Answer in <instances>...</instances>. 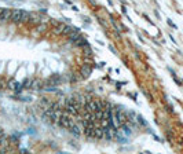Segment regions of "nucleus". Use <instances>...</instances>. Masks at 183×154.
<instances>
[{"label":"nucleus","instance_id":"1","mask_svg":"<svg viewBox=\"0 0 183 154\" xmlns=\"http://www.w3.org/2000/svg\"><path fill=\"white\" fill-rule=\"evenodd\" d=\"M77 121L73 120V118H70L69 116H66V114H62L61 118L58 120V123H56V125H59L61 128H66V129H70V128L73 127L74 124H76Z\"/></svg>","mask_w":183,"mask_h":154},{"label":"nucleus","instance_id":"2","mask_svg":"<svg viewBox=\"0 0 183 154\" xmlns=\"http://www.w3.org/2000/svg\"><path fill=\"white\" fill-rule=\"evenodd\" d=\"M11 12H12V10H10V9L1 10V11H0V22L10 21V18H11Z\"/></svg>","mask_w":183,"mask_h":154},{"label":"nucleus","instance_id":"3","mask_svg":"<svg viewBox=\"0 0 183 154\" xmlns=\"http://www.w3.org/2000/svg\"><path fill=\"white\" fill-rule=\"evenodd\" d=\"M10 21L14 24H21V10H12Z\"/></svg>","mask_w":183,"mask_h":154},{"label":"nucleus","instance_id":"4","mask_svg":"<svg viewBox=\"0 0 183 154\" xmlns=\"http://www.w3.org/2000/svg\"><path fill=\"white\" fill-rule=\"evenodd\" d=\"M9 88L10 90H12L15 94H19L21 91L24 90V87H22V83H17V81H12L9 84Z\"/></svg>","mask_w":183,"mask_h":154},{"label":"nucleus","instance_id":"5","mask_svg":"<svg viewBox=\"0 0 183 154\" xmlns=\"http://www.w3.org/2000/svg\"><path fill=\"white\" fill-rule=\"evenodd\" d=\"M30 12L26 10H21V24H28L30 21Z\"/></svg>","mask_w":183,"mask_h":154},{"label":"nucleus","instance_id":"6","mask_svg":"<svg viewBox=\"0 0 183 154\" xmlns=\"http://www.w3.org/2000/svg\"><path fill=\"white\" fill-rule=\"evenodd\" d=\"M103 138V128L99 125H95L94 128V139H102Z\"/></svg>","mask_w":183,"mask_h":154},{"label":"nucleus","instance_id":"7","mask_svg":"<svg viewBox=\"0 0 183 154\" xmlns=\"http://www.w3.org/2000/svg\"><path fill=\"white\" fill-rule=\"evenodd\" d=\"M32 83H33V80H32L30 77H28V79H25V80H24V83H22V87H24L25 90H30V88H32Z\"/></svg>","mask_w":183,"mask_h":154},{"label":"nucleus","instance_id":"8","mask_svg":"<svg viewBox=\"0 0 183 154\" xmlns=\"http://www.w3.org/2000/svg\"><path fill=\"white\" fill-rule=\"evenodd\" d=\"M74 44L79 45V47H88V41H87V40L81 36L79 40H77V41H76V43H74Z\"/></svg>","mask_w":183,"mask_h":154},{"label":"nucleus","instance_id":"9","mask_svg":"<svg viewBox=\"0 0 183 154\" xmlns=\"http://www.w3.org/2000/svg\"><path fill=\"white\" fill-rule=\"evenodd\" d=\"M69 131H70V132H72L73 135H76V136L80 135V127H79V124H77V123H76V124H74V125H73L72 128H70Z\"/></svg>","mask_w":183,"mask_h":154},{"label":"nucleus","instance_id":"10","mask_svg":"<svg viewBox=\"0 0 183 154\" xmlns=\"http://www.w3.org/2000/svg\"><path fill=\"white\" fill-rule=\"evenodd\" d=\"M91 74V67L90 66H84L81 69V76L83 77H88Z\"/></svg>","mask_w":183,"mask_h":154},{"label":"nucleus","instance_id":"11","mask_svg":"<svg viewBox=\"0 0 183 154\" xmlns=\"http://www.w3.org/2000/svg\"><path fill=\"white\" fill-rule=\"evenodd\" d=\"M46 29H47V26H46V25H43V24H41V25H39V26H37V32L43 33V32H44Z\"/></svg>","mask_w":183,"mask_h":154},{"label":"nucleus","instance_id":"12","mask_svg":"<svg viewBox=\"0 0 183 154\" xmlns=\"http://www.w3.org/2000/svg\"><path fill=\"white\" fill-rule=\"evenodd\" d=\"M4 136V132H3V129H0V138H3Z\"/></svg>","mask_w":183,"mask_h":154}]
</instances>
